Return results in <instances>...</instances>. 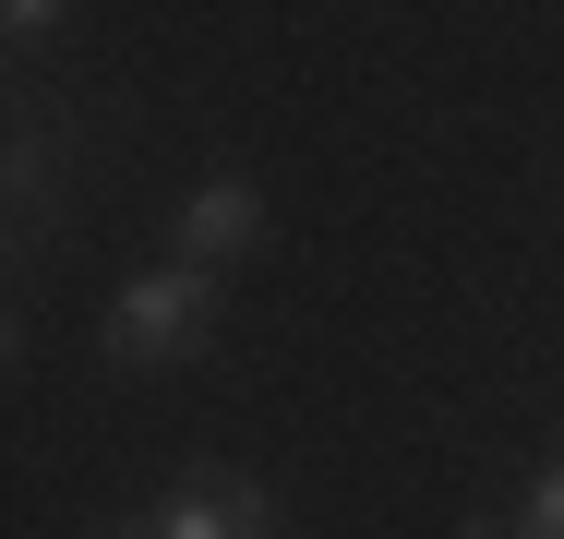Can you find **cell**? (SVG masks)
<instances>
[{
	"label": "cell",
	"instance_id": "obj_5",
	"mask_svg": "<svg viewBox=\"0 0 564 539\" xmlns=\"http://www.w3.org/2000/svg\"><path fill=\"white\" fill-rule=\"evenodd\" d=\"M517 539H564V455L529 468V492H517Z\"/></svg>",
	"mask_w": 564,
	"mask_h": 539
},
{
	"label": "cell",
	"instance_id": "obj_7",
	"mask_svg": "<svg viewBox=\"0 0 564 539\" xmlns=\"http://www.w3.org/2000/svg\"><path fill=\"white\" fill-rule=\"evenodd\" d=\"M456 539H517V516H456Z\"/></svg>",
	"mask_w": 564,
	"mask_h": 539
},
{
	"label": "cell",
	"instance_id": "obj_2",
	"mask_svg": "<svg viewBox=\"0 0 564 539\" xmlns=\"http://www.w3.org/2000/svg\"><path fill=\"white\" fill-rule=\"evenodd\" d=\"M144 516H156V539H289L276 492H264V480H240V468H181Z\"/></svg>",
	"mask_w": 564,
	"mask_h": 539
},
{
	"label": "cell",
	"instance_id": "obj_6",
	"mask_svg": "<svg viewBox=\"0 0 564 539\" xmlns=\"http://www.w3.org/2000/svg\"><path fill=\"white\" fill-rule=\"evenodd\" d=\"M12 372H24V312L0 300V384H12Z\"/></svg>",
	"mask_w": 564,
	"mask_h": 539
},
{
	"label": "cell",
	"instance_id": "obj_3",
	"mask_svg": "<svg viewBox=\"0 0 564 539\" xmlns=\"http://www.w3.org/2000/svg\"><path fill=\"white\" fill-rule=\"evenodd\" d=\"M264 228H276L264 180H252V168H205V180L169 205V252H181V264H217V276H228V264H240Z\"/></svg>",
	"mask_w": 564,
	"mask_h": 539
},
{
	"label": "cell",
	"instance_id": "obj_1",
	"mask_svg": "<svg viewBox=\"0 0 564 539\" xmlns=\"http://www.w3.org/2000/svg\"><path fill=\"white\" fill-rule=\"evenodd\" d=\"M217 312H228V276L217 264H144L132 288L109 300V336H97V360H109L120 384H144V372H181L205 336H217Z\"/></svg>",
	"mask_w": 564,
	"mask_h": 539
},
{
	"label": "cell",
	"instance_id": "obj_8",
	"mask_svg": "<svg viewBox=\"0 0 564 539\" xmlns=\"http://www.w3.org/2000/svg\"><path fill=\"white\" fill-rule=\"evenodd\" d=\"M97 539H156V516H109V528H97Z\"/></svg>",
	"mask_w": 564,
	"mask_h": 539
},
{
	"label": "cell",
	"instance_id": "obj_4",
	"mask_svg": "<svg viewBox=\"0 0 564 539\" xmlns=\"http://www.w3.org/2000/svg\"><path fill=\"white\" fill-rule=\"evenodd\" d=\"M73 36V0H0V61H36Z\"/></svg>",
	"mask_w": 564,
	"mask_h": 539
}]
</instances>
